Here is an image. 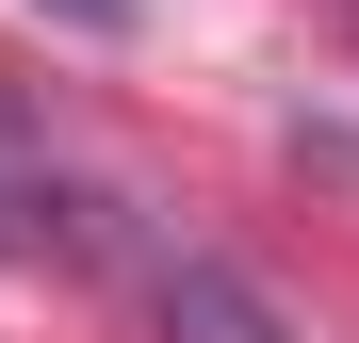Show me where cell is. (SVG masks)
Segmentation results:
<instances>
[{"mask_svg":"<svg viewBox=\"0 0 359 343\" xmlns=\"http://www.w3.org/2000/svg\"><path fill=\"white\" fill-rule=\"evenodd\" d=\"M147 311H163V343H294V327L245 295V278H229V262H196V246H163V262H147Z\"/></svg>","mask_w":359,"mask_h":343,"instance_id":"obj_1","label":"cell"},{"mask_svg":"<svg viewBox=\"0 0 359 343\" xmlns=\"http://www.w3.org/2000/svg\"><path fill=\"white\" fill-rule=\"evenodd\" d=\"M33 246H49V229H33V180L0 163V262H33Z\"/></svg>","mask_w":359,"mask_h":343,"instance_id":"obj_2","label":"cell"},{"mask_svg":"<svg viewBox=\"0 0 359 343\" xmlns=\"http://www.w3.org/2000/svg\"><path fill=\"white\" fill-rule=\"evenodd\" d=\"M49 17H66V33H114V17H131V0H49Z\"/></svg>","mask_w":359,"mask_h":343,"instance_id":"obj_3","label":"cell"}]
</instances>
